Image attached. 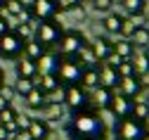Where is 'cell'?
<instances>
[{
	"mask_svg": "<svg viewBox=\"0 0 149 140\" xmlns=\"http://www.w3.org/2000/svg\"><path fill=\"white\" fill-rule=\"evenodd\" d=\"M29 12L36 22H45V19H54L57 14V3L54 0H31Z\"/></svg>",
	"mask_w": 149,
	"mask_h": 140,
	"instance_id": "8",
	"label": "cell"
},
{
	"mask_svg": "<svg viewBox=\"0 0 149 140\" xmlns=\"http://www.w3.org/2000/svg\"><path fill=\"white\" fill-rule=\"evenodd\" d=\"M83 64L78 62L73 55H62L59 57V64H57V78H59V83L62 86H73V83H78L81 81V74H83Z\"/></svg>",
	"mask_w": 149,
	"mask_h": 140,
	"instance_id": "3",
	"label": "cell"
},
{
	"mask_svg": "<svg viewBox=\"0 0 149 140\" xmlns=\"http://www.w3.org/2000/svg\"><path fill=\"white\" fill-rule=\"evenodd\" d=\"M118 93L121 95H125V97H130V100H135L140 93H142V88H144V81L140 76H123V78H118Z\"/></svg>",
	"mask_w": 149,
	"mask_h": 140,
	"instance_id": "9",
	"label": "cell"
},
{
	"mask_svg": "<svg viewBox=\"0 0 149 140\" xmlns=\"http://www.w3.org/2000/svg\"><path fill=\"white\" fill-rule=\"evenodd\" d=\"M54 3H57V12H69L73 7H78L83 0H54Z\"/></svg>",
	"mask_w": 149,
	"mask_h": 140,
	"instance_id": "32",
	"label": "cell"
},
{
	"mask_svg": "<svg viewBox=\"0 0 149 140\" xmlns=\"http://www.w3.org/2000/svg\"><path fill=\"white\" fill-rule=\"evenodd\" d=\"M71 12H73V17H76V19H78V22H83V19H85V10H83L81 5H78V7H73Z\"/></svg>",
	"mask_w": 149,
	"mask_h": 140,
	"instance_id": "38",
	"label": "cell"
},
{
	"mask_svg": "<svg viewBox=\"0 0 149 140\" xmlns=\"http://www.w3.org/2000/svg\"><path fill=\"white\" fill-rule=\"evenodd\" d=\"M24 100H26V107L33 109V112H40V109L47 107V95H45L43 90H38V88H33Z\"/></svg>",
	"mask_w": 149,
	"mask_h": 140,
	"instance_id": "18",
	"label": "cell"
},
{
	"mask_svg": "<svg viewBox=\"0 0 149 140\" xmlns=\"http://www.w3.org/2000/svg\"><path fill=\"white\" fill-rule=\"evenodd\" d=\"M10 135H12V133H10V131H7L5 126H0V140H7Z\"/></svg>",
	"mask_w": 149,
	"mask_h": 140,
	"instance_id": "40",
	"label": "cell"
},
{
	"mask_svg": "<svg viewBox=\"0 0 149 140\" xmlns=\"http://www.w3.org/2000/svg\"><path fill=\"white\" fill-rule=\"evenodd\" d=\"M121 5L125 7V12H128V14L144 12V0H121Z\"/></svg>",
	"mask_w": 149,
	"mask_h": 140,
	"instance_id": "29",
	"label": "cell"
},
{
	"mask_svg": "<svg viewBox=\"0 0 149 140\" xmlns=\"http://www.w3.org/2000/svg\"><path fill=\"white\" fill-rule=\"evenodd\" d=\"M57 86H62L59 83V78H57V74H40V78H38V83H36V88L38 90H43L45 95H50Z\"/></svg>",
	"mask_w": 149,
	"mask_h": 140,
	"instance_id": "20",
	"label": "cell"
},
{
	"mask_svg": "<svg viewBox=\"0 0 149 140\" xmlns=\"http://www.w3.org/2000/svg\"><path fill=\"white\" fill-rule=\"evenodd\" d=\"M43 52H45V50H43V48L36 43L33 38H31V41H26V43H24V52H22V55H24L26 59H33V62H38V57H40Z\"/></svg>",
	"mask_w": 149,
	"mask_h": 140,
	"instance_id": "24",
	"label": "cell"
},
{
	"mask_svg": "<svg viewBox=\"0 0 149 140\" xmlns=\"http://www.w3.org/2000/svg\"><path fill=\"white\" fill-rule=\"evenodd\" d=\"M144 133H147V124L140 121V119H135V116L118 119V124L114 128L116 140H142Z\"/></svg>",
	"mask_w": 149,
	"mask_h": 140,
	"instance_id": "4",
	"label": "cell"
},
{
	"mask_svg": "<svg viewBox=\"0 0 149 140\" xmlns=\"http://www.w3.org/2000/svg\"><path fill=\"white\" fill-rule=\"evenodd\" d=\"M97 76H100V86L114 90L118 86V74H116V64L111 62V59H107V62H102L97 67Z\"/></svg>",
	"mask_w": 149,
	"mask_h": 140,
	"instance_id": "10",
	"label": "cell"
},
{
	"mask_svg": "<svg viewBox=\"0 0 149 140\" xmlns=\"http://www.w3.org/2000/svg\"><path fill=\"white\" fill-rule=\"evenodd\" d=\"M29 133H31L33 140H47L50 138V124L45 121V119H31Z\"/></svg>",
	"mask_w": 149,
	"mask_h": 140,
	"instance_id": "17",
	"label": "cell"
},
{
	"mask_svg": "<svg viewBox=\"0 0 149 140\" xmlns=\"http://www.w3.org/2000/svg\"><path fill=\"white\" fill-rule=\"evenodd\" d=\"M90 48L95 52V59L97 62H107V59L114 55V41H109L107 36H97L90 41Z\"/></svg>",
	"mask_w": 149,
	"mask_h": 140,
	"instance_id": "11",
	"label": "cell"
},
{
	"mask_svg": "<svg viewBox=\"0 0 149 140\" xmlns=\"http://www.w3.org/2000/svg\"><path fill=\"white\" fill-rule=\"evenodd\" d=\"M10 138H12V140H33V138H31V133H29V128H17Z\"/></svg>",
	"mask_w": 149,
	"mask_h": 140,
	"instance_id": "36",
	"label": "cell"
},
{
	"mask_svg": "<svg viewBox=\"0 0 149 140\" xmlns=\"http://www.w3.org/2000/svg\"><path fill=\"white\" fill-rule=\"evenodd\" d=\"M92 7L97 12H107L109 14V10L114 7V0H92Z\"/></svg>",
	"mask_w": 149,
	"mask_h": 140,
	"instance_id": "34",
	"label": "cell"
},
{
	"mask_svg": "<svg viewBox=\"0 0 149 140\" xmlns=\"http://www.w3.org/2000/svg\"><path fill=\"white\" fill-rule=\"evenodd\" d=\"M33 88H36V81H33V78H17L14 93H17V95H22V97H26Z\"/></svg>",
	"mask_w": 149,
	"mask_h": 140,
	"instance_id": "27",
	"label": "cell"
},
{
	"mask_svg": "<svg viewBox=\"0 0 149 140\" xmlns=\"http://www.w3.org/2000/svg\"><path fill=\"white\" fill-rule=\"evenodd\" d=\"M116 74H118V78H123V76H133V74H135L133 62H130V59H118V62H116Z\"/></svg>",
	"mask_w": 149,
	"mask_h": 140,
	"instance_id": "28",
	"label": "cell"
},
{
	"mask_svg": "<svg viewBox=\"0 0 149 140\" xmlns=\"http://www.w3.org/2000/svg\"><path fill=\"white\" fill-rule=\"evenodd\" d=\"M66 133L71 140H107V126L104 121L90 109L73 112L71 121L66 126Z\"/></svg>",
	"mask_w": 149,
	"mask_h": 140,
	"instance_id": "1",
	"label": "cell"
},
{
	"mask_svg": "<svg viewBox=\"0 0 149 140\" xmlns=\"http://www.w3.org/2000/svg\"><path fill=\"white\" fill-rule=\"evenodd\" d=\"M3 3H5V0H0V7H3Z\"/></svg>",
	"mask_w": 149,
	"mask_h": 140,
	"instance_id": "44",
	"label": "cell"
},
{
	"mask_svg": "<svg viewBox=\"0 0 149 140\" xmlns=\"http://www.w3.org/2000/svg\"><path fill=\"white\" fill-rule=\"evenodd\" d=\"M130 116H135L140 119V121H149V102H142V100H133V114Z\"/></svg>",
	"mask_w": 149,
	"mask_h": 140,
	"instance_id": "25",
	"label": "cell"
},
{
	"mask_svg": "<svg viewBox=\"0 0 149 140\" xmlns=\"http://www.w3.org/2000/svg\"><path fill=\"white\" fill-rule=\"evenodd\" d=\"M144 50H147V52H149V45H147V48H144Z\"/></svg>",
	"mask_w": 149,
	"mask_h": 140,
	"instance_id": "45",
	"label": "cell"
},
{
	"mask_svg": "<svg viewBox=\"0 0 149 140\" xmlns=\"http://www.w3.org/2000/svg\"><path fill=\"white\" fill-rule=\"evenodd\" d=\"M57 64H59V55L52 52V50H45L38 57V62H36L38 74H54V71H57Z\"/></svg>",
	"mask_w": 149,
	"mask_h": 140,
	"instance_id": "13",
	"label": "cell"
},
{
	"mask_svg": "<svg viewBox=\"0 0 149 140\" xmlns=\"http://www.w3.org/2000/svg\"><path fill=\"white\" fill-rule=\"evenodd\" d=\"M111 100H114V90H109L104 86H97L95 93H92V102H95L97 109H109L111 107Z\"/></svg>",
	"mask_w": 149,
	"mask_h": 140,
	"instance_id": "16",
	"label": "cell"
},
{
	"mask_svg": "<svg viewBox=\"0 0 149 140\" xmlns=\"http://www.w3.org/2000/svg\"><path fill=\"white\" fill-rule=\"evenodd\" d=\"M5 107H10V102H5V100H3V97H0V112H3Z\"/></svg>",
	"mask_w": 149,
	"mask_h": 140,
	"instance_id": "41",
	"label": "cell"
},
{
	"mask_svg": "<svg viewBox=\"0 0 149 140\" xmlns=\"http://www.w3.org/2000/svg\"><path fill=\"white\" fill-rule=\"evenodd\" d=\"M64 102H66V107L71 112H83V109H88L90 97H88L85 88L73 83V86H64Z\"/></svg>",
	"mask_w": 149,
	"mask_h": 140,
	"instance_id": "6",
	"label": "cell"
},
{
	"mask_svg": "<svg viewBox=\"0 0 149 140\" xmlns=\"http://www.w3.org/2000/svg\"><path fill=\"white\" fill-rule=\"evenodd\" d=\"M144 3H147V0H144Z\"/></svg>",
	"mask_w": 149,
	"mask_h": 140,
	"instance_id": "46",
	"label": "cell"
},
{
	"mask_svg": "<svg viewBox=\"0 0 149 140\" xmlns=\"http://www.w3.org/2000/svg\"><path fill=\"white\" fill-rule=\"evenodd\" d=\"M142 140H149V131H147V133H144V138H142Z\"/></svg>",
	"mask_w": 149,
	"mask_h": 140,
	"instance_id": "43",
	"label": "cell"
},
{
	"mask_svg": "<svg viewBox=\"0 0 149 140\" xmlns=\"http://www.w3.org/2000/svg\"><path fill=\"white\" fill-rule=\"evenodd\" d=\"M24 38H19L12 29L0 33V57L3 59H19L24 52Z\"/></svg>",
	"mask_w": 149,
	"mask_h": 140,
	"instance_id": "5",
	"label": "cell"
},
{
	"mask_svg": "<svg viewBox=\"0 0 149 140\" xmlns=\"http://www.w3.org/2000/svg\"><path fill=\"white\" fill-rule=\"evenodd\" d=\"M135 55V48H133V43L130 41H118V43H114V57H118V59H130Z\"/></svg>",
	"mask_w": 149,
	"mask_h": 140,
	"instance_id": "23",
	"label": "cell"
},
{
	"mask_svg": "<svg viewBox=\"0 0 149 140\" xmlns=\"http://www.w3.org/2000/svg\"><path fill=\"white\" fill-rule=\"evenodd\" d=\"M135 24L133 22H130V19L128 17H123V24H121V31H118V36L121 38H125V41H130V38H133V33H135Z\"/></svg>",
	"mask_w": 149,
	"mask_h": 140,
	"instance_id": "30",
	"label": "cell"
},
{
	"mask_svg": "<svg viewBox=\"0 0 149 140\" xmlns=\"http://www.w3.org/2000/svg\"><path fill=\"white\" fill-rule=\"evenodd\" d=\"M111 114H114L116 119H125V116H130L133 114V100L130 97H125V95H114V100H111Z\"/></svg>",
	"mask_w": 149,
	"mask_h": 140,
	"instance_id": "12",
	"label": "cell"
},
{
	"mask_svg": "<svg viewBox=\"0 0 149 140\" xmlns=\"http://www.w3.org/2000/svg\"><path fill=\"white\" fill-rule=\"evenodd\" d=\"M3 83H5V71L0 69V86H3Z\"/></svg>",
	"mask_w": 149,
	"mask_h": 140,
	"instance_id": "42",
	"label": "cell"
},
{
	"mask_svg": "<svg viewBox=\"0 0 149 140\" xmlns=\"http://www.w3.org/2000/svg\"><path fill=\"white\" fill-rule=\"evenodd\" d=\"M14 86H7V83H3V86H0V97H3L5 100V102H10L12 105V100H14Z\"/></svg>",
	"mask_w": 149,
	"mask_h": 140,
	"instance_id": "33",
	"label": "cell"
},
{
	"mask_svg": "<svg viewBox=\"0 0 149 140\" xmlns=\"http://www.w3.org/2000/svg\"><path fill=\"white\" fill-rule=\"evenodd\" d=\"M73 57H76V59H78V62H81L83 67H95V64H97L95 52H92V48H90V43H88V41H85V43L78 48V52L73 55Z\"/></svg>",
	"mask_w": 149,
	"mask_h": 140,
	"instance_id": "21",
	"label": "cell"
},
{
	"mask_svg": "<svg viewBox=\"0 0 149 140\" xmlns=\"http://www.w3.org/2000/svg\"><path fill=\"white\" fill-rule=\"evenodd\" d=\"M29 124H31V119L26 114H17V119H14V126L17 128H29Z\"/></svg>",
	"mask_w": 149,
	"mask_h": 140,
	"instance_id": "37",
	"label": "cell"
},
{
	"mask_svg": "<svg viewBox=\"0 0 149 140\" xmlns=\"http://www.w3.org/2000/svg\"><path fill=\"white\" fill-rule=\"evenodd\" d=\"M121 24H123V17H121V14H107L104 22H102V26H104L109 33H118V31H121Z\"/></svg>",
	"mask_w": 149,
	"mask_h": 140,
	"instance_id": "26",
	"label": "cell"
},
{
	"mask_svg": "<svg viewBox=\"0 0 149 140\" xmlns=\"http://www.w3.org/2000/svg\"><path fill=\"white\" fill-rule=\"evenodd\" d=\"M130 43H133V48H137V50H144V48L149 45V26L135 29L133 38H130Z\"/></svg>",
	"mask_w": 149,
	"mask_h": 140,
	"instance_id": "22",
	"label": "cell"
},
{
	"mask_svg": "<svg viewBox=\"0 0 149 140\" xmlns=\"http://www.w3.org/2000/svg\"><path fill=\"white\" fill-rule=\"evenodd\" d=\"M64 33V26L57 22V19H45V22H38L33 29V41L38 43L43 50H52L57 48L59 38Z\"/></svg>",
	"mask_w": 149,
	"mask_h": 140,
	"instance_id": "2",
	"label": "cell"
},
{
	"mask_svg": "<svg viewBox=\"0 0 149 140\" xmlns=\"http://www.w3.org/2000/svg\"><path fill=\"white\" fill-rule=\"evenodd\" d=\"M47 119L45 121L50 124V121H57V119H62V114H64V109H62V105H52V102H47Z\"/></svg>",
	"mask_w": 149,
	"mask_h": 140,
	"instance_id": "31",
	"label": "cell"
},
{
	"mask_svg": "<svg viewBox=\"0 0 149 140\" xmlns=\"http://www.w3.org/2000/svg\"><path fill=\"white\" fill-rule=\"evenodd\" d=\"M130 62H133L135 76H140V78L149 76V52L147 50H137L133 57H130Z\"/></svg>",
	"mask_w": 149,
	"mask_h": 140,
	"instance_id": "14",
	"label": "cell"
},
{
	"mask_svg": "<svg viewBox=\"0 0 149 140\" xmlns=\"http://www.w3.org/2000/svg\"><path fill=\"white\" fill-rule=\"evenodd\" d=\"M17 78H33L36 81V76H38V67H36V62L33 59H26V57H22V59H17Z\"/></svg>",
	"mask_w": 149,
	"mask_h": 140,
	"instance_id": "15",
	"label": "cell"
},
{
	"mask_svg": "<svg viewBox=\"0 0 149 140\" xmlns=\"http://www.w3.org/2000/svg\"><path fill=\"white\" fill-rule=\"evenodd\" d=\"M5 31H10V22L0 17V33H5Z\"/></svg>",
	"mask_w": 149,
	"mask_h": 140,
	"instance_id": "39",
	"label": "cell"
},
{
	"mask_svg": "<svg viewBox=\"0 0 149 140\" xmlns=\"http://www.w3.org/2000/svg\"><path fill=\"white\" fill-rule=\"evenodd\" d=\"M85 43V36L81 33V31H76V29H64V33H62V38H59V52L62 55H76L78 52V48Z\"/></svg>",
	"mask_w": 149,
	"mask_h": 140,
	"instance_id": "7",
	"label": "cell"
},
{
	"mask_svg": "<svg viewBox=\"0 0 149 140\" xmlns=\"http://www.w3.org/2000/svg\"><path fill=\"white\" fill-rule=\"evenodd\" d=\"M128 19H130V22H133L137 29L140 26H149L147 24V17H144V12H135V14H128Z\"/></svg>",
	"mask_w": 149,
	"mask_h": 140,
	"instance_id": "35",
	"label": "cell"
},
{
	"mask_svg": "<svg viewBox=\"0 0 149 140\" xmlns=\"http://www.w3.org/2000/svg\"><path fill=\"white\" fill-rule=\"evenodd\" d=\"M78 86H81V88H97V86H100L97 67H85V69H83V74H81Z\"/></svg>",
	"mask_w": 149,
	"mask_h": 140,
	"instance_id": "19",
	"label": "cell"
}]
</instances>
